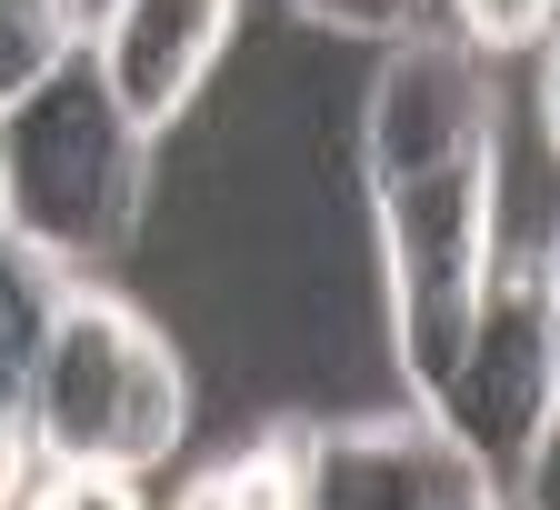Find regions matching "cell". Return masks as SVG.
Wrapping results in <instances>:
<instances>
[{"mask_svg":"<svg viewBox=\"0 0 560 510\" xmlns=\"http://www.w3.org/2000/svg\"><path fill=\"white\" fill-rule=\"evenodd\" d=\"M371 231H381V301H390V350H400V391L431 420L451 360L470 340L490 251H501V130L460 140L451 161L381 181L371 190Z\"/></svg>","mask_w":560,"mask_h":510,"instance_id":"3","label":"cell"},{"mask_svg":"<svg viewBox=\"0 0 560 510\" xmlns=\"http://www.w3.org/2000/svg\"><path fill=\"white\" fill-rule=\"evenodd\" d=\"M21 510H151V500H140V480H110V471H40Z\"/></svg>","mask_w":560,"mask_h":510,"instance_id":"13","label":"cell"},{"mask_svg":"<svg viewBox=\"0 0 560 510\" xmlns=\"http://www.w3.org/2000/svg\"><path fill=\"white\" fill-rule=\"evenodd\" d=\"M81 280V270H60V260H40L31 241H11L0 231V410H21V391H31V371H40V340H50V321H60V290Z\"/></svg>","mask_w":560,"mask_h":510,"instance_id":"9","label":"cell"},{"mask_svg":"<svg viewBox=\"0 0 560 510\" xmlns=\"http://www.w3.org/2000/svg\"><path fill=\"white\" fill-rule=\"evenodd\" d=\"M91 50V0H0V111Z\"/></svg>","mask_w":560,"mask_h":510,"instance_id":"10","label":"cell"},{"mask_svg":"<svg viewBox=\"0 0 560 510\" xmlns=\"http://www.w3.org/2000/svg\"><path fill=\"white\" fill-rule=\"evenodd\" d=\"M550 420H560V290H550V231L490 251L470 340L451 360V381L431 401V430L480 461L490 480H511L521 461H550Z\"/></svg>","mask_w":560,"mask_h":510,"instance_id":"4","label":"cell"},{"mask_svg":"<svg viewBox=\"0 0 560 510\" xmlns=\"http://www.w3.org/2000/svg\"><path fill=\"white\" fill-rule=\"evenodd\" d=\"M431 510H490V471H480V461H451V480H441Z\"/></svg>","mask_w":560,"mask_h":510,"instance_id":"15","label":"cell"},{"mask_svg":"<svg viewBox=\"0 0 560 510\" xmlns=\"http://www.w3.org/2000/svg\"><path fill=\"white\" fill-rule=\"evenodd\" d=\"M140 190H151V140L120 120L91 50L0 111V231L40 260L81 280L120 260V241L140 231Z\"/></svg>","mask_w":560,"mask_h":510,"instance_id":"2","label":"cell"},{"mask_svg":"<svg viewBox=\"0 0 560 510\" xmlns=\"http://www.w3.org/2000/svg\"><path fill=\"white\" fill-rule=\"evenodd\" d=\"M21 430L40 471H110L151 480L190 441V371L171 331L110 280H70L60 321L40 340V371L21 391Z\"/></svg>","mask_w":560,"mask_h":510,"instance_id":"1","label":"cell"},{"mask_svg":"<svg viewBox=\"0 0 560 510\" xmlns=\"http://www.w3.org/2000/svg\"><path fill=\"white\" fill-rule=\"evenodd\" d=\"M301 461H311V420H270L210 461L171 510H301Z\"/></svg>","mask_w":560,"mask_h":510,"instance_id":"8","label":"cell"},{"mask_svg":"<svg viewBox=\"0 0 560 510\" xmlns=\"http://www.w3.org/2000/svg\"><path fill=\"white\" fill-rule=\"evenodd\" d=\"M301 21L340 31V40H420V31H441V0H291Z\"/></svg>","mask_w":560,"mask_h":510,"instance_id":"12","label":"cell"},{"mask_svg":"<svg viewBox=\"0 0 560 510\" xmlns=\"http://www.w3.org/2000/svg\"><path fill=\"white\" fill-rule=\"evenodd\" d=\"M231 31H241V0H101L91 11V70L120 101V120L140 140H161L200 101V81L221 70Z\"/></svg>","mask_w":560,"mask_h":510,"instance_id":"6","label":"cell"},{"mask_svg":"<svg viewBox=\"0 0 560 510\" xmlns=\"http://www.w3.org/2000/svg\"><path fill=\"white\" fill-rule=\"evenodd\" d=\"M480 130H501V81H490V60H470L451 31L390 40L381 70H371V101H361V190L451 161Z\"/></svg>","mask_w":560,"mask_h":510,"instance_id":"5","label":"cell"},{"mask_svg":"<svg viewBox=\"0 0 560 510\" xmlns=\"http://www.w3.org/2000/svg\"><path fill=\"white\" fill-rule=\"evenodd\" d=\"M451 441L420 410H371V420H311L301 461V510H431L451 480Z\"/></svg>","mask_w":560,"mask_h":510,"instance_id":"7","label":"cell"},{"mask_svg":"<svg viewBox=\"0 0 560 510\" xmlns=\"http://www.w3.org/2000/svg\"><path fill=\"white\" fill-rule=\"evenodd\" d=\"M550 11H560V0H441V31L470 60H511V50L550 40Z\"/></svg>","mask_w":560,"mask_h":510,"instance_id":"11","label":"cell"},{"mask_svg":"<svg viewBox=\"0 0 560 510\" xmlns=\"http://www.w3.org/2000/svg\"><path fill=\"white\" fill-rule=\"evenodd\" d=\"M40 480V451H31V430L21 410H0V510H21V490Z\"/></svg>","mask_w":560,"mask_h":510,"instance_id":"14","label":"cell"}]
</instances>
